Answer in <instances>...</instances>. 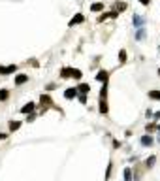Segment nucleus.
Here are the masks:
<instances>
[{"label": "nucleus", "mask_w": 160, "mask_h": 181, "mask_svg": "<svg viewBox=\"0 0 160 181\" xmlns=\"http://www.w3.org/2000/svg\"><path fill=\"white\" fill-rule=\"evenodd\" d=\"M143 36H145V29H140V30H138V34H136V38H138V40H141Z\"/></svg>", "instance_id": "nucleus-20"}, {"label": "nucleus", "mask_w": 160, "mask_h": 181, "mask_svg": "<svg viewBox=\"0 0 160 181\" xmlns=\"http://www.w3.org/2000/svg\"><path fill=\"white\" fill-rule=\"evenodd\" d=\"M140 2H141V4H143V6H147V4H149V2H151V0H140Z\"/></svg>", "instance_id": "nucleus-24"}, {"label": "nucleus", "mask_w": 160, "mask_h": 181, "mask_svg": "<svg viewBox=\"0 0 160 181\" xmlns=\"http://www.w3.org/2000/svg\"><path fill=\"white\" fill-rule=\"evenodd\" d=\"M83 21H85V17L79 13V15H76V17H74L70 23H68V25H70V27H74V25H79V23H83Z\"/></svg>", "instance_id": "nucleus-8"}, {"label": "nucleus", "mask_w": 160, "mask_h": 181, "mask_svg": "<svg viewBox=\"0 0 160 181\" xmlns=\"http://www.w3.org/2000/svg\"><path fill=\"white\" fill-rule=\"evenodd\" d=\"M60 76H62L64 79H68V77H74V79H81V77H83L81 70H77V68H62V70H60Z\"/></svg>", "instance_id": "nucleus-1"}, {"label": "nucleus", "mask_w": 160, "mask_h": 181, "mask_svg": "<svg viewBox=\"0 0 160 181\" xmlns=\"http://www.w3.org/2000/svg\"><path fill=\"white\" fill-rule=\"evenodd\" d=\"M154 162H156V157H154V155H153V157H149L147 161H145V164H147L149 168H153V164H154Z\"/></svg>", "instance_id": "nucleus-17"}, {"label": "nucleus", "mask_w": 160, "mask_h": 181, "mask_svg": "<svg viewBox=\"0 0 160 181\" xmlns=\"http://www.w3.org/2000/svg\"><path fill=\"white\" fill-rule=\"evenodd\" d=\"M19 126H21V123H19V121H11V123H10V130H11V132L19 130Z\"/></svg>", "instance_id": "nucleus-12"}, {"label": "nucleus", "mask_w": 160, "mask_h": 181, "mask_svg": "<svg viewBox=\"0 0 160 181\" xmlns=\"http://www.w3.org/2000/svg\"><path fill=\"white\" fill-rule=\"evenodd\" d=\"M149 98H153V100H160V90H149Z\"/></svg>", "instance_id": "nucleus-11"}, {"label": "nucleus", "mask_w": 160, "mask_h": 181, "mask_svg": "<svg viewBox=\"0 0 160 181\" xmlns=\"http://www.w3.org/2000/svg\"><path fill=\"white\" fill-rule=\"evenodd\" d=\"M124 181H132V170L124 168Z\"/></svg>", "instance_id": "nucleus-16"}, {"label": "nucleus", "mask_w": 160, "mask_h": 181, "mask_svg": "<svg viewBox=\"0 0 160 181\" xmlns=\"http://www.w3.org/2000/svg\"><path fill=\"white\" fill-rule=\"evenodd\" d=\"M76 96H77V89H76V87H70V89L64 90V98L72 100V98H76Z\"/></svg>", "instance_id": "nucleus-3"}, {"label": "nucleus", "mask_w": 160, "mask_h": 181, "mask_svg": "<svg viewBox=\"0 0 160 181\" xmlns=\"http://www.w3.org/2000/svg\"><path fill=\"white\" fill-rule=\"evenodd\" d=\"M100 113H107V102H106V98H100Z\"/></svg>", "instance_id": "nucleus-9"}, {"label": "nucleus", "mask_w": 160, "mask_h": 181, "mask_svg": "<svg viewBox=\"0 0 160 181\" xmlns=\"http://www.w3.org/2000/svg\"><path fill=\"white\" fill-rule=\"evenodd\" d=\"M115 8H117L119 11H124V10H126V4H123V2H121V4H117Z\"/></svg>", "instance_id": "nucleus-21"}, {"label": "nucleus", "mask_w": 160, "mask_h": 181, "mask_svg": "<svg viewBox=\"0 0 160 181\" xmlns=\"http://www.w3.org/2000/svg\"><path fill=\"white\" fill-rule=\"evenodd\" d=\"M119 60H121V62H126V51H124V49L119 51Z\"/></svg>", "instance_id": "nucleus-18"}, {"label": "nucleus", "mask_w": 160, "mask_h": 181, "mask_svg": "<svg viewBox=\"0 0 160 181\" xmlns=\"http://www.w3.org/2000/svg\"><path fill=\"white\" fill-rule=\"evenodd\" d=\"M151 143H153L151 136H143V138H141V145H151Z\"/></svg>", "instance_id": "nucleus-14"}, {"label": "nucleus", "mask_w": 160, "mask_h": 181, "mask_svg": "<svg viewBox=\"0 0 160 181\" xmlns=\"http://www.w3.org/2000/svg\"><path fill=\"white\" fill-rule=\"evenodd\" d=\"M158 130H160V125H158Z\"/></svg>", "instance_id": "nucleus-27"}, {"label": "nucleus", "mask_w": 160, "mask_h": 181, "mask_svg": "<svg viewBox=\"0 0 160 181\" xmlns=\"http://www.w3.org/2000/svg\"><path fill=\"white\" fill-rule=\"evenodd\" d=\"M107 77H109V74H107L106 70H100V72H98V76H96V79H98V81H102V83H107Z\"/></svg>", "instance_id": "nucleus-6"}, {"label": "nucleus", "mask_w": 160, "mask_h": 181, "mask_svg": "<svg viewBox=\"0 0 160 181\" xmlns=\"http://www.w3.org/2000/svg\"><path fill=\"white\" fill-rule=\"evenodd\" d=\"M8 138V134H2V132H0V140H6Z\"/></svg>", "instance_id": "nucleus-23"}, {"label": "nucleus", "mask_w": 160, "mask_h": 181, "mask_svg": "<svg viewBox=\"0 0 160 181\" xmlns=\"http://www.w3.org/2000/svg\"><path fill=\"white\" fill-rule=\"evenodd\" d=\"M77 89V93H81V95H87L89 93V90H90V85L89 83H81L79 87H76Z\"/></svg>", "instance_id": "nucleus-5"}, {"label": "nucleus", "mask_w": 160, "mask_h": 181, "mask_svg": "<svg viewBox=\"0 0 160 181\" xmlns=\"http://www.w3.org/2000/svg\"><path fill=\"white\" fill-rule=\"evenodd\" d=\"M158 76H160V68H158Z\"/></svg>", "instance_id": "nucleus-26"}, {"label": "nucleus", "mask_w": 160, "mask_h": 181, "mask_svg": "<svg viewBox=\"0 0 160 181\" xmlns=\"http://www.w3.org/2000/svg\"><path fill=\"white\" fill-rule=\"evenodd\" d=\"M15 70H17V66H15V64H10V66H0V74H2V76L13 74Z\"/></svg>", "instance_id": "nucleus-2"}, {"label": "nucleus", "mask_w": 160, "mask_h": 181, "mask_svg": "<svg viewBox=\"0 0 160 181\" xmlns=\"http://www.w3.org/2000/svg\"><path fill=\"white\" fill-rule=\"evenodd\" d=\"M21 111H23V113H30V111H34V104H32V102H28L25 108H21Z\"/></svg>", "instance_id": "nucleus-10"}, {"label": "nucleus", "mask_w": 160, "mask_h": 181, "mask_svg": "<svg viewBox=\"0 0 160 181\" xmlns=\"http://www.w3.org/2000/svg\"><path fill=\"white\" fill-rule=\"evenodd\" d=\"M27 81H28V76L27 74H19L15 77V85H23V83H27Z\"/></svg>", "instance_id": "nucleus-7"}, {"label": "nucleus", "mask_w": 160, "mask_h": 181, "mask_svg": "<svg viewBox=\"0 0 160 181\" xmlns=\"http://www.w3.org/2000/svg\"><path fill=\"white\" fill-rule=\"evenodd\" d=\"M156 119H160V111H158V113H156Z\"/></svg>", "instance_id": "nucleus-25"}, {"label": "nucleus", "mask_w": 160, "mask_h": 181, "mask_svg": "<svg viewBox=\"0 0 160 181\" xmlns=\"http://www.w3.org/2000/svg\"><path fill=\"white\" fill-rule=\"evenodd\" d=\"M8 96H10V90H6V89L0 90V102H2V100H8Z\"/></svg>", "instance_id": "nucleus-13"}, {"label": "nucleus", "mask_w": 160, "mask_h": 181, "mask_svg": "<svg viewBox=\"0 0 160 181\" xmlns=\"http://www.w3.org/2000/svg\"><path fill=\"white\" fill-rule=\"evenodd\" d=\"M40 104H41V108H43V109H47V108H49L53 102H51V98H49L47 95H41V98H40Z\"/></svg>", "instance_id": "nucleus-4"}, {"label": "nucleus", "mask_w": 160, "mask_h": 181, "mask_svg": "<svg viewBox=\"0 0 160 181\" xmlns=\"http://www.w3.org/2000/svg\"><path fill=\"white\" fill-rule=\"evenodd\" d=\"M79 102H81V104H85V102H87V96H85V95H81V96H79Z\"/></svg>", "instance_id": "nucleus-22"}, {"label": "nucleus", "mask_w": 160, "mask_h": 181, "mask_svg": "<svg viewBox=\"0 0 160 181\" xmlns=\"http://www.w3.org/2000/svg\"><path fill=\"white\" fill-rule=\"evenodd\" d=\"M132 21H134V25H143V19H141V17H138V15H134V19H132Z\"/></svg>", "instance_id": "nucleus-19"}, {"label": "nucleus", "mask_w": 160, "mask_h": 181, "mask_svg": "<svg viewBox=\"0 0 160 181\" xmlns=\"http://www.w3.org/2000/svg\"><path fill=\"white\" fill-rule=\"evenodd\" d=\"M90 10H93V11H100V10H104V4L102 2H96V4L90 6Z\"/></svg>", "instance_id": "nucleus-15"}]
</instances>
